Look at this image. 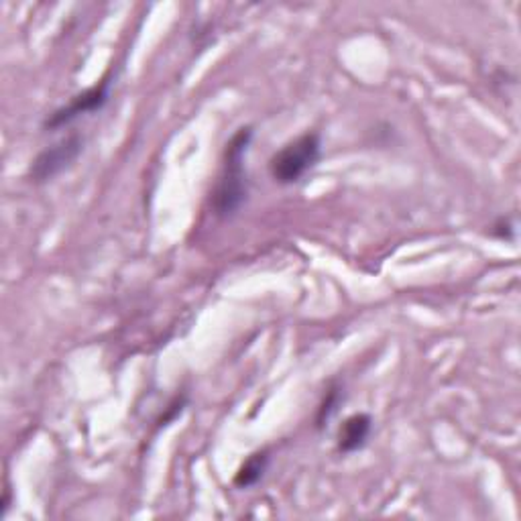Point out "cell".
Returning <instances> with one entry per match:
<instances>
[{
	"label": "cell",
	"mask_w": 521,
	"mask_h": 521,
	"mask_svg": "<svg viewBox=\"0 0 521 521\" xmlns=\"http://www.w3.org/2000/svg\"><path fill=\"white\" fill-rule=\"evenodd\" d=\"M253 139V129L243 127L234 132L228 141L224 151L223 175L214 192V212L220 218H231L245 204L246 193H249V182H246L245 155L249 151Z\"/></svg>",
	"instance_id": "cell-1"
},
{
	"label": "cell",
	"mask_w": 521,
	"mask_h": 521,
	"mask_svg": "<svg viewBox=\"0 0 521 521\" xmlns=\"http://www.w3.org/2000/svg\"><path fill=\"white\" fill-rule=\"evenodd\" d=\"M320 149V135H318V132H304L302 137L291 141V143H287L284 149H279V151L271 157V178L281 185L297 183L318 163Z\"/></svg>",
	"instance_id": "cell-2"
},
{
	"label": "cell",
	"mask_w": 521,
	"mask_h": 521,
	"mask_svg": "<svg viewBox=\"0 0 521 521\" xmlns=\"http://www.w3.org/2000/svg\"><path fill=\"white\" fill-rule=\"evenodd\" d=\"M82 151H84V139L79 135H69L64 141H59V143L46 149V151H41L37 159H35L29 172L31 182L33 183L51 182L56 175L66 172Z\"/></svg>",
	"instance_id": "cell-3"
},
{
	"label": "cell",
	"mask_w": 521,
	"mask_h": 521,
	"mask_svg": "<svg viewBox=\"0 0 521 521\" xmlns=\"http://www.w3.org/2000/svg\"><path fill=\"white\" fill-rule=\"evenodd\" d=\"M109 90H110V82H109V78H104L102 82H99L92 88H88L86 92L74 96V99L69 100V104L61 106V109H57L56 112L49 114L46 122H43V129L57 130L61 127L69 125V122L76 120L78 117H82V114L100 110L102 106L109 102Z\"/></svg>",
	"instance_id": "cell-4"
},
{
	"label": "cell",
	"mask_w": 521,
	"mask_h": 521,
	"mask_svg": "<svg viewBox=\"0 0 521 521\" xmlns=\"http://www.w3.org/2000/svg\"><path fill=\"white\" fill-rule=\"evenodd\" d=\"M370 428H373V420H370V416H367V413H355V416L344 420L339 432L340 453L350 454L363 448L370 436Z\"/></svg>",
	"instance_id": "cell-5"
},
{
	"label": "cell",
	"mask_w": 521,
	"mask_h": 521,
	"mask_svg": "<svg viewBox=\"0 0 521 521\" xmlns=\"http://www.w3.org/2000/svg\"><path fill=\"white\" fill-rule=\"evenodd\" d=\"M269 464V453L267 450H261V453H255L249 458H246L245 464L238 469V473L234 474V487L238 489H249L253 485H257L265 471H267Z\"/></svg>",
	"instance_id": "cell-6"
},
{
	"label": "cell",
	"mask_w": 521,
	"mask_h": 521,
	"mask_svg": "<svg viewBox=\"0 0 521 521\" xmlns=\"http://www.w3.org/2000/svg\"><path fill=\"white\" fill-rule=\"evenodd\" d=\"M342 390L340 387H334V390L328 391V395H326V400L322 401L320 405V410H318V418H316V426L318 428H322L326 422H328L334 413H337L339 410V405L342 401Z\"/></svg>",
	"instance_id": "cell-7"
},
{
	"label": "cell",
	"mask_w": 521,
	"mask_h": 521,
	"mask_svg": "<svg viewBox=\"0 0 521 521\" xmlns=\"http://www.w3.org/2000/svg\"><path fill=\"white\" fill-rule=\"evenodd\" d=\"M493 236H497V238H503V241H511L514 238V223H511V218H501L499 223L493 226V231H491Z\"/></svg>",
	"instance_id": "cell-8"
},
{
	"label": "cell",
	"mask_w": 521,
	"mask_h": 521,
	"mask_svg": "<svg viewBox=\"0 0 521 521\" xmlns=\"http://www.w3.org/2000/svg\"><path fill=\"white\" fill-rule=\"evenodd\" d=\"M183 403H185V397H182V400L178 397V400H175V401L170 405V410H167L165 416H163L162 420H159V426H165L167 422H172L175 416H178V413L183 410Z\"/></svg>",
	"instance_id": "cell-9"
}]
</instances>
